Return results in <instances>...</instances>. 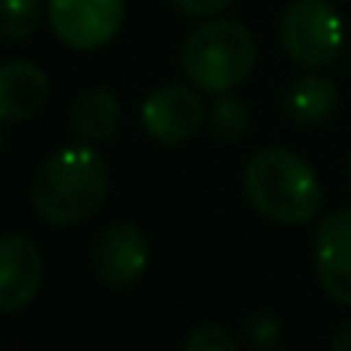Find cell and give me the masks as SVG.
<instances>
[{
	"label": "cell",
	"instance_id": "1",
	"mask_svg": "<svg viewBox=\"0 0 351 351\" xmlns=\"http://www.w3.org/2000/svg\"><path fill=\"white\" fill-rule=\"evenodd\" d=\"M111 170L93 145H71L49 154L31 182V206L49 225H80L102 206Z\"/></svg>",
	"mask_w": 351,
	"mask_h": 351
},
{
	"label": "cell",
	"instance_id": "2",
	"mask_svg": "<svg viewBox=\"0 0 351 351\" xmlns=\"http://www.w3.org/2000/svg\"><path fill=\"white\" fill-rule=\"evenodd\" d=\"M243 194L259 216L278 225L311 222L324 204L317 173L290 148L256 152L243 167Z\"/></svg>",
	"mask_w": 351,
	"mask_h": 351
},
{
	"label": "cell",
	"instance_id": "3",
	"mask_svg": "<svg viewBox=\"0 0 351 351\" xmlns=\"http://www.w3.org/2000/svg\"><path fill=\"white\" fill-rule=\"evenodd\" d=\"M256 37L234 19H213L182 47V71L204 93H231L253 74Z\"/></svg>",
	"mask_w": 351,
	"mask_h": 351
},
{
	"label": "cell",
	"instance_id": "4",
	"mask_svg": "<svg viewBox=\"0 0 351 351\" xmlns=\"http://www.w3.org/2000/svg\"><path fill=\"white\" fill-rule=\"evenodd\" d=\"M280 43L287 56L302 68H327L339 59L346 25L330 0H296L284 12Z\"/></svg>",
	"mask_w": 351,
	"mask_h": 351
},
{
	"label": "cell",
	"instance_id": "5",
	"mask_svg": "<svg viewBox=\"0 0 351 351\" xmlns=\"http://www.w3.org/2000/svg\"><path fill=\"white\" fill-rule=\"evenodd\" d=\"M56 37L74 49H99L123 25V0H47Z\"/></svg>",
	"mask_w": 351,
	"mask_h": 351
},
{
	"label": "cell",
	"instance_id": "6",
	"mask_svg": "<svg viewBox=\"0 0 351 351\" xmlns=\"http://www.w3.org/2000/svg\"><path fill=\"white\" fill-rule=\"evenodd\" d=\"M148 237L139 225H108L93 243V274L111 290H127L148 268Z\"/></svg>",
	"mask_w": 351,
	"mask_h": 351
},
{
	"label": "cell",
	"instance_id": "7",
	"mask_svg": "<svg viewBox=\"0 0 351 351\" xmlns=\"http://www.w3.org/2000/svg\"><path fill=\"white\" fill-rule=\"evenodd\" d=\"M142 127L152 139L164 142V145H179V142L191 139L197 127L204 123L206 108L200 96L191 86H160L142 105Z\"/></svg>",
	"mask_w": 351,
	"mask_h": 351
},
{
	"label": "cell",
	"instance_id": "8",
	"mask_svg": "<svg viewBox=\"0 0 351 351\" xmlns=\"http://www.w3.org/2000/svg\"><path fill=\"white\" fill-rule=\"evenodd\" d=\"M315 268L324 293L351 308V206L330 213L317 225Z\"/></svg>",
	"mask_w": 351,
	"mask_h": 351
},
{
	"label": "cell",
	"instance_id": "9",
	"mask_svg": "<svg viewBox=\"0 0 351 351\" xmlns=\"http://www.w3.org/2000/svg\"><path fill=\"white\" fill-rule=\"evenodd\" d=\"M43 287V256L22 234L0 237V315L28 308Z\"/></svg>",
	"mask_w": 351,
	"mask_h": 351
},
{
	"label": "cell",
	"instance_id": "10",
	"mask_svg": "<svg viewBox=\"0 0 351 351\" xmlns=\"http://www.w3.org/2000/svg\"><path fill=\"white\" fill-rule=\"evenodd\" d=\"M49 80L40 65L28 59H10L0 65V123L31 121L47 105Z\"/></svg>",
	"mask_w": 351,
	"mask_h": 351
},
{
	"label": "cell",
	"instance_id": "11",
	"mask_svg": "<svg viewBox=\"0 0 351 351\" xmlns=\"http://www.w3.org/2000/svg\"><path fill=\"white\" fill-rule=\"evenodd\" d=\"M121 127V102L111 90L93 86L84 90L71 105V130L80 142L99 145L108 142Z\"/></svg>",
	"mask_w": 351,
	"mask_h": 351
},
{
	"label": "cell",
	"instance_id": "12",
	"mask_svg": "<svg viewBox=\"0 0 351 351\" xmlns=\"http://www.w3.org/2000/svg\"><path fill=\"white\" fill-rule=\"evenodd\" d=\"M336 102H339V90L333 80L321 77V74H302L284 93V111L290 114V121L302 123V127L324 123L336 111Z\"/></svg>",
	"mask_w": 351,
	"mask_h": 351
},
{
	"label": "cell",
	"instance_id": "13",
	"mask_svg": "<svg viewBox=\"0 0 351 351\" xmlns=\"http://www.w3.org/2000/svg\"><path fill=\"white\" fill-rule=\"evenodd\" d=\"M43 19V0H0V37L28 40Z\"/></svg>",
	"mask_w": 351,
	"mask_h": 351
},
{
	"label": "cell",
	"instance_id": "14",
	"mask_svg": "<svg viewBox=\"0 0 351 351\" xmlns=\"http://www.w3.org/2000/svg\"><path fill=\"white\" fill-rule=\"evenodd\" d=\"M210 130L216 139L222 142H237L250 130V111L237 96L219 93V99L210 108Z\"/></svg>",
	"mask_w": 351,
	"mask_h": 351
},
{
	"label": "cell",
	"instance_id": "15",
	"mask_svg": "<svg viewBox=\"0 0 351 351\" xmlns=\"http://www.w3.org/2000/svg\"><path fill=\"white\" fill-rule=\"evenodd\" d=\"M182 351H241V346L222 324H200L185 336Z\"/></svg>",
	"mask_w": 351,
	"mask_h": 351
},
{
	"label": "cell",
	"instance_id": "16",
	"mask_svg": "<svg viewBox=\"0 0 351 351\" xmlns=\"http://www.w3.org/2000/svg\"><path fill=\"white\" fill-rule=\"evenodd\" d=\"M247 333H250V342L259 348H271L274 342L280 339V324L274 315H268V311H259V315H253L247 321Z\"/></svg>",
	"mask_w": 351,
	"mask_h": 351
},
{
	"label": "cell",
	"instance_id": "17",
	"mask_svg": "<svg viewBox=\"0 0 351 351\" xmlns=\"http://www.w3.org/2000/svg\"><path fill=\"white\" fill-rule=\"evenodd\" d=\"M173 6L191 19H210L228 10L231 0H173Z\"/></svg>",
	"mask_w": 351,
	"mask_h": 351
},
{
	"label": "cell",
	"instance_id": "18",
	"mask_svg": "<svg viewBox=\"0 0 351 351\" xmlns=\"http://www.w3.org/2000/svg\"><path fill=\"white\" fill-rule=\"evenodd\" d=\"M333 351H351V321L342 324L339 333L333 336Z\"/></svg>",
	"mask_w": 351,
	"mask_h": 351
},
{
	"label": "cell",
	"instance_id": "19",
	"mask_svg": "<svg viewBox=\"0 0 351 351\" xmlns=\"http://www.w3.org/2000/svg\"><path fill=\"white\" fill-rule=\"evenodd\" d=\"M348 179H351V158H348Z\"/></svg>",
	"mask_w": 351,
	"mask_h": 351
}]
</instances>
